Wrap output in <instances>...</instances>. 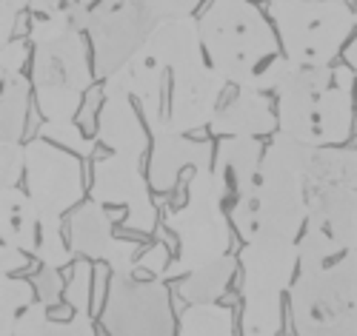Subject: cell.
I'll use <instances>...</instances> for the list:
<instances>
[{"mask_svg":"<svg viewBox=\"0 0 357 336\" xmlns=\"http://www.w3.org/2000/svg\"><path fill=\"white\" fill-rule=\"evenodd\" d=\"M0 205H3V211H0L3 242L35 257L40 242V208L35 205V200L29 197V191H20L17 186H12L0 194Z\"/></svg>","mask_w":357,"mask_h":336,"instance_id":"obj_22","label":"cell"},{"mask_svg":"<svg viewBox=\"0 0 357 336\" xmlns=\"http://www.w3.org/2000/svg\"><path fill=\"white\" fill-rule=\"evenodd\" d=\"M158 17L143 0H100L89 17V43L95 49V74L106 80L146 46Z\"/></svg>","mask_w":357,"mask_h":336,"instance_id":"obj_11","label":"cell"},{"mask_svg":"<svg viewBox=\"0 0 357 336\" xmlns=\"http://www.w3.org/2000/svg\"><path fill=\"white\" fill-rule=\"evenodd\" d=\"M234 268H241V262H237L234 257H220V259H212L206 262L195 271L186 273V280H181V285H177V294H181V299L186 305H200V302H218L229 282H231V273Z\"/></svg>","mask_w":357,"mask_h":336,"instance_id":"obj_24","label":"cell"},{"mask_svg":"<svg viewBox=\"0 0 357 336\" xmlns=\"http://www.w3.org/2000/svg\"><path fill=\"white\" fill-rule=\"evenodd\" d=\"M306 202V228L320 231L337 254L357 251V148L323 145L314 151Z\"/></svg>","mask_w":357,"mask_h":336,"instance_id":"obj_7","label":"cell"},{"mask_svg":"<svg viewBox=\"0 0 357 336\" xmlns=\"http://www.w3.org/2000/svg\"><path fill=\"white\" fill-rule=\"evenodd\" d=\"M100 95H103V103L98 109V140L109 151H114V154L143 157L152 134H149V126L140 123L135 97L126 88L106 80L100 86Z\"/></svg>","mask_w":357,"mask_h":336,"instance_id":"obj_16","label":"cell"},{"mask_svg":"<svg viewBox=\"0 0 357 336\" xmlns=\"http://www.w3.org/2000/svg\"><path fill=\"white\" fill-rule=\"evenodd\" d=\"M15 336H98L89 311H72L69 319H49V305L35 299L15 322Z\"/></svg>","mask_w":357,"mask_h":336,"instance_id":"obj_23","label":"cell"},{"mask_svg":"<svg viewBox=\"0 0 357 336\" xmlns=\"http://www.w3.org/2000/svg\"><path fill=\"white\" fill-rule=\"evenodd\" d=\"M89 35L63 32L52 40L32 46V88L43 120H75L86 91L95 83V69L89 60Z\"/></svg>","mask_w":357,"mask_h":336,"instance_id":"obj_9","label":"cell"},{"mask_svg":"<svg viewBox=\"0 0 357 336\" xmlns=\"http://www.w3.org/2000/svg\"><path fill=\"white\" fill-rule=\"evenodd\" d=\"M26 191L40 214L75 211L86 197L80 157L40 134L32 137L26 143Z\"/></svg>","mask_w":357,"mask_h":336,"instance_id":"obj_12","label":"cell"},{"mask_svg":"<svg viewBox=\"0 0 357 336\" xmlns=\"http://www.w3.org/2000/svg\"><path fill=\"white\" fill-rule=\"evenodd\" d=\"M294 66H297V63H291L286 54H278L272 63L263 66L243 88H249V91H263V95H269V91H278V88L286 83V77L294 72Z\"/></svg>","mask_w":357,"mask_h":336,"instance_id":"obj_30","label":"cell"},{"mask_svg":"<svg viewBox=\"0 0 357 336\" xmlns=\"http://www.w3.org/2000/svg\"><path fill=\"white\" fill-rule=\"evenodd\" d=\"M0 157H3V163H0V171H3V189H12L26 174V145L23 143H3Z\"/></svg>","mask_w":357,"mask_h":336,"instance_id":"obj_32","label":"cell"},{"mask_svg":"<svg viewBox=\"0 0 357 336\" xmlns=\"http://www.w3.org/2000/svg\"><path fill=\"white\" fill-rule=\"evenodd\" d=\"M77 3H83V6L92 9V6H98V3H100V0H77Z\"/></svg>","mask_w":357,"mask_h":336,"instance_id":"obj_39","label":"cell"},{"mask_svg":"<svg viewBox=\"0 0 357 336\" xmlns=\"http://www.w3.org/2000/svg\"><path fill=\"white\" fill-rule=\"evenodd\" d=\"M112 228H114V214L98 200L80 202L72 211V217L66 220L72 251L86 259H98V262H106L114 239H117Z\"/></svg>","mask_w":357,"mask_h":336,"instance_id":"obj_20","label":"cell"},{"mask_svg":"<svg viewBox=\"0 0 357 336\" xmlns=\"http://www.w3.org/2000/svg\"><path fill=\"white\" fill-rule=\"evenodd\" d=\"M63 217L57 214H40V242H38V251L35 259L40 265H52V268H63L72 262V246L63 239Z\"/></svg>","mask_w":357,"mask_h":336,"instance_id":"obj_27","label":"cell"},{"mask_svg":"<svg viewBox=\"0 0 357 336\" xmlns=\"http://www.w3.org/2000/svg\"><path fill=\"white\" fill-rule=\"evenodd\" d=\"M346 63L357 69V9H354V32H351V40L346 43Z\"/></svg>","mask_w":357,"mask_h":336,"instance_id":"obj_38","label":"cell"},{"mask_svg":"<svg viewBox=\"0 0 357 336\" xmlns=\"http://www.w3.org/2000/svg\"><path fill=\"white\" fill-rule=\"evenodd\" d=\"M209 131L215 137H266L278 131V114L269 95L237 88V95L218 109Z\"/></svg>","mask_w":357,"mask_h":336,"instance_id":"obj_17","label":"cell"},{"mask_svg":"<svg viewBox=\"0 0 357 336\" xmlns=\"http://www.w3.org/2000/svg\"><path fill=\"white\" fill-rule=\"evenodd\" d=\"M100 322L109 336H174L172 299L163 280L112 273Z\"/></svg>","mask_w":357,"mask_h":336,"instance_id":"obj_10","label":"cell"},{"mask_svg":"<svg viewBox=\"0 0 357 336\" xmlns=\"http://www.w3.org/2000/svg\"><path fill=\"white\" fill-rule=\"evenodd\" d=\"M269 3H291V0H269Z\"/></svg>","mask_w":357,"mask_h":336,"instance_id":"obj_40","label":"cell"},{"mask_svg":"<svg viewBox=\"0 0 357 336\" xmlns=\"http://www.w3.org/2000/svg\"><path fill=\"white\" fill-rule=\"evenodd\" d=\"M146 49L152 51L169 72L209 60L203 49V38H200V20L195 15L158 20V26L152 29V35L146 40Z\"/></svg>","mask_w":357,"mask_h":336,"instance_id":"obj_18","label":"cell"},{"mask_svg":"<svg viewBox=\"0 0 357 336\" xmlns=\"http://www.w3.org/2000/svg\"><path fill=\"white\" fill-rule=\"evenodd\" d=\"M89 197L103 205H126L123 228L135 234H152L158 225V208L152 200V182L140 171V157L106 154L92 160V189Z\"/></svg>","mask_w":357,"mask_h":336,"instance_id":"obj_13","label":"cell"},{"mask_svg":"<svg viewBox=\"0 0 357 336\" xmlns=\"http://www.w3.org/2000/svg\"><path fill=\"white\" fill-rule=\"evenodd\" d=\"M149 134H152V154H149V182L155 191H172L177 177L186 166H215V148L206 140H189L183 131H177L169 123V114L152 120Z\"/></svg>","mask_w":357,"mask_h":336,"instance_id":"obj_15","label":"cell"},{"mask_svg":"<svg viewBox=\"0 0 357 336\" xmlns=\"http://www.w3.org/2000/svg\"><path fill=\"white\" fill-rule=\"evenodd\" d=\"M158 20L163 17H183V15H195V9L203 0H143Z\"/></svg>","mask_w":357,"mask_h":336,"instance_id":"obj_35","label":"cell"},{"mask_svg":"<svg viewBox=\"0 0 357 336\" xmlns=\"http://www.w3.org/2000/svg\"><path fill=\"white\" fill-rule=\"evenodd\" d=\"M63 299L69 302L72 311H89V305H92V262L89 259L72 265V277L66 282Z\"/></svg>","mask_w":357,"mask_h":336,"instance_id":"obj_29","label":"cell"},{"mask_svg":"<svg viewBox=\"0 0 357 336\" xmlns=\"http://www.w3.org/2000/svg\"><path fill=\"white\" fill-rule=\"evenodd\" d=\"M226 86L229 80L209 60L169 72V123L183 134L209 129Z\"/></svg>","mask_w":357,"mask_h":336,"instance_id":"obj_14","label":"cell"},{"mask_svg":"<svg viewBox=\"0 0 357 336\" xmlns=\"http://www.w3.org/2000/svg\"><path fill=\"white\" fill-rule=\"evenodd\" d=\"M181 336H234V314L220 302H200L186 305V311L177 319Z\"/></svg>","mask_w":357,"mask_h":336,"instance_id":"obj_25","label":"cell"},{"mask_svg":"<svg viewBox=\"0 0 357 336\" xmlns=\"http://www.w3.org/2000/svg\"><path fill=\"white\" fill-rule=\"evenodd\" d=\"M241 333L243 336H278L283 328L280 296L297 280L301 268V248L297 239L255 234L252 242H243L241 254Z\"/></svg>","mask_w":357,"mask_h":336,"instance_id":"obj_5","label":"cell"},{"mask_svg":"<svg viewBox=\"0 0 357 336\" xmlns=\"http://www.w3.org/2000/svg\"><path fill=\"white\" fill-rule=\"evenodd\" d=\"M38 134L52 140V143H57V145L69 148V151H75V154L83 157V160L95 157L98 137H86L83 129L75 123V120H43V126H40Z\"/></svg>","mask_w":357,"mask_h":336,"instance_id":"obj_28","label":"cell"},{"mask_svg":"<svg viewBox=\"0 0 357 336\" xmlns=\"http://www.w3.org/2000/svg\"><path fill=\"white\" fill-rule=\"evenodd\" d=\"M314 151V145H306L283 131L269 140L255 186L257 234L301 239L309 220L306 179Z\"/></svg>","mask_w":357,"mask_h":336,"instance_id":"obj_4","label":"cell"},{"mask_svg":"<svg viewBox=\"0 0 357 336\" xmlns=\"http://www.w3.org/2000/svg\"><path fill=\"white\" fill-rule=\"evenodd\" d=\"M29 9V0H0V12H3V29H0V35H3V43L12 40L15 35V26H17V17Z\"/></svg>","mask_w":357,"mask_h":336,"instance_id":"obj_36","label":"cell"},{"mask_svg":"<svg viewBox=\"0 0 357 336\" xmlns=\"http://www.w3.org/2000/svg\"><path fill=\"white\" fill-rule=\"evenodd\" d=\"M169 248H166V242H155V246H149L140 257H137V268L146 271V273H152V277L163 280V273L169 268Z\"/></svg>","mask_w":357,"mask_h":336,"instance_id":"obj_34","label":"cell"},{"mask_svg":"<svg viewBox=\"0 0 357 336\" xmlns=\"http://www.w3.org/2000/svg\"><path fill=\"white\" fill-rule=\"evenodd\" d=\"M29 95H35V88H32V80H26L23 74L15 77V80H3V100H0V129H3V143H23Z\"/></svg>","mask_w":357,"mask_h":336,"instance_id":"obj_26","label":"cell"},{"mask_svg":"<svg viewBox=\"0 0 357 336\" xmlns=\"http://www.w3.org/2000/svg\"><path fill=\"white\" fill-rule=\"evenodd\" d=\"M57 271H61V268L43 265V268L35 273V291H38V299L46 302L49 308L61 305V299H63V294H66V282H63V277H61Z\"/></svg>","mask_w":357,"mask_h":336,"instance_id":"obj_31","label":"cell"},{"mask_svg":"<svg viewBox=\"0 0 357 336\" xmlns=\"http://www.w3.org/2000/svg\"><path fill=\"white\" fill-rule=\"evenodd\" d=\"M269 17L283 54L297 66H332L354 32V9L346 0L269 3Z\"/></svg>","mask_w":357,"mask_h":336,"instance_id":"obj_8","label":"cell"},{"mask_svg":"<svg viewBox=\"0 0 357 336\" xmlns=\"http://www.w3.org/2000/svg\"><path fill=\"white\" fill-rule=\"evenodd\" d=\"M166 74H169V69L143 46L123 69H117L114 74H109L106 83H114V86L126 88L129 95L135 97V103L140 106L143 120H146V123H152V120L163 117V86H166Z\"/></svg>","mask_w":357,"mask_h":336,"instance_id":"obj_19","label":"cell"},{"mask_svg":"<svg viewBox=\"0 0 357 336\" xmlns=\"http://www.w3.org/2000/svg\"><path fill=\"white\" fill-rule=\"evenodd\" d=\"M263 154L266 145L260 137H220L215 148V171L229 182L234 197L255 194Z\"/></svg>","mask_w":357,"mask_h":336,"instance_id":"obj_21","label":"cell"},{"mask_svg":"<svg viewBox=\"0 0 357 336\" xmlns=\"http://www.w3.org/2000/svg\"><path fill=\"white\" fill-rule=\"evenodd\" d=\"M357 74L343 66H294L278 95V131L306 145H343L354 126Z\"/></svg>","mask_w":357,"mask_h":336,"instance_id":"obj_1","label":"cell"},{"mask_svg":"<svg viewBox=\"0 0 357 336\" xmlns=\"http://www.w3.org/2000/svg\"><path fill=\"white\" fill-rule=\"evenodd\" d=\"M229 194V182L215 171V166L192 168L186 205L166 214V228L177 237L181 251H177V259L166 268L163 280H177L183 273L229 254L231 217H226L223 211Z\"/></svg>","mask_w":357,"mask_h":336,"instance_id":"obj_3","label":"cell"},{"mask_svg":"<svg viewBox=\"0 0 357 336\" xmlns=\"http://www.w3.org/2000/svg\"><path fill=\"white\" fill-rule=\"evenodd\" d=\"M354 74H357V69H354ZM354 103H357V86H354Z\"/></svg>","mask_w":357,"mask_h":336,"instance_id":"obj_41","label":"cell"},{"mask_svg":"<svg viewBox=\"0 0 357 336\" xmlns=\"http://www.w3.org/2000/svg\"><path fill=\"white\" fill-rule=\"evenodd\" d=\"M29 46H32V40H26V38H12L9 43H3V69H0V77L15 80L23 74L26 60H29Z\"/></svg>","mask_w":357,"mask_h":336,"instance_id":"obj_33","label":"cell"},{"mask_svg":"<svg viewBox=\"0 0 357 336\" xmlns=\"http://www.w3.org/2000/svg\"><path fill=\"white\" fill-rule=\"evenodd\" d=\"M289 311L294 336H357V251L301 268Z\"/></svg>","mask_w":357,"mask_h":336,"instance_id":"obj_6","label":"cell"},{"mask_svg":"<svg viewBox=\"0 0 357 336\" xmlns=\"http://www.w3.org/2000/svg\"><path fill=\"white\" fill-rule=\"evenodd\" d=\"M29 265V254L3 242V273H17Z\"/></svg>","mask_w":357,"mask_h":336,"instance_id":"obj_37","label":"cell"},{"mask_svg":"<svg viewBox=\"0 0 357 336\" xmlns=\"http://www.w3.org/2000/svg\"><path fill=\"white\" fill-rule=\"evenodd\" d=\"M197 20L206 57L234 88H243L278 57L280 38L275 23L255 0H209Z\"/></svg>","mask_w":357,"mask_h":336,"instance_id":"obj_2","label":"cell"}]
</instances>
